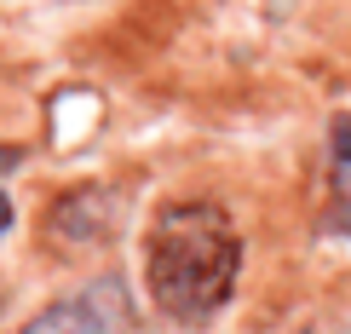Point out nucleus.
Returning a JSON list of instances; mask_svg holds the SVG:
<instances>
[{
  "instance_id": "2",
  "label": "nucleus",
  "mask_w": 351,
  "mask_h": 334,
  "mask_svg": "<svg viewBox=\"0 0 351 334\" xmlns=\"http://www.w3.org/2000/svg\"><path fill=\"white\" fill-rule=\"evenodd\" d=\"M18 334H138V317H133V294H127L121 277H98L81 294L40 306Z\"/></svg>"
},
{
  "instance_id": "3",
  "label": "nucleus",
  "mask_w": 351,
  "mask_h": 334,
  "mask_svg": "<svg viewBox=\"0 0 351 334\" xmlns=\"http://www.w3.org/2000/svg\"><path fill=\"white\" fill-rule=\"evenodd\" d=\"M0 162H6V156H0ZM12 219H18V213H12V196H6V184H0V237L12 230Z\"/></svg>"
},
{
  "instance_id": "1",
  "label": "nucleus",
  "mask_w": 351,
  "mask_h": 334,
  "mask_svg": "<svg viewBox=\"0 0 351 334\" xmlns=\"http://www.w3.org/2000/svg\"><path fill=\"white\" fill-rule=\"evenodd\" d=\"M242 277V230L219 202H167L144 230V294L173 323H208Z\"/></svg>"
}]
</instances>
